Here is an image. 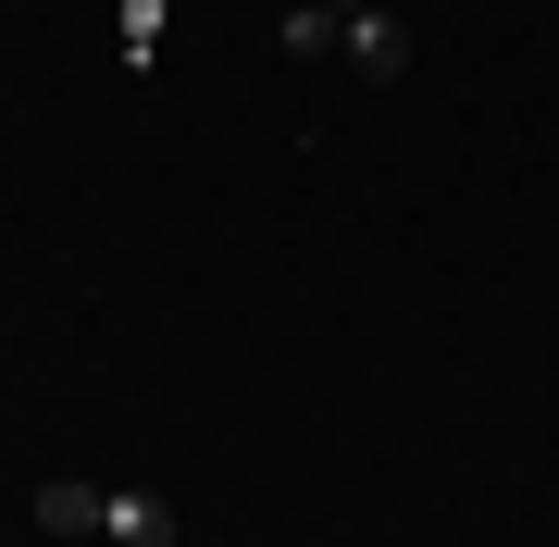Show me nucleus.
<instances>
[{"label":"nucleus","mask_w":559,"mask_h":547,"mask_svg":"<svg viewBox=\"0 0 559 547\" xmlns=\"http://www.w3.org/2000/svg\"><path fill=\"white\" fill-rule=\"evenodd\" d=\"M336 62H348L360 87H399V75H411V25H399V13H385V0H373V13H348Z\"/></svg>","instance_id":"f257e3e1"},{"label":"nucleus","mask_w":559,"mask_h":547,"mask_svg":"<svg viewBox=\"0 0 559 547\" xmlns=\"http://www.w3.org/2000/svg\"><path fill=\"white\" fill-rule=\"evenodd\" d=\"M25 510H38V535H62V547H75V535H100V523H112V486H75V473H50Z\"/></svg>","instance_id":"f03ea898"},{"label":"nucleus","mask_w":559,"mask_h":547,"mask_svg":"<svg viewBox=\"0 0 559 547\" xmlns=\"http://www.w3.org/2000/svg\"><path fill=\"white\" fill-rule=\"evenodd\" d=\"M100 535H112V547H175V510H162V498H138V486H124Z\"/></svg>","instance_id":"39448f33"},{"label":"nucleus","mask_w":559,"mask_h":547,"mask_svg":"<svg viewBox=\"0 0 559 547\" xmlns=\"http://www.w3.org/2000/svg\"><path fill=\"white\" fill-rule=\"evenodd\" d=\"M336 38H348V13H323V0H299V13L274 25V50H286V62H336Z\"/></svg>","instance_id":"7ed1b4c3"},{"label":"nucleus","mask_w":559,"mask_h":547,"mask_svg":"<svg viewBox=\"0 0 559 547\" xmlns=\"http://www.w3.org/2000/svg\"><path fill=\"white\" fill-rule=\"evenodd\" d=\"M162 25H175V0H112V50L124 62H162Z\"/></svg>","instance_id":"20e7f679"},{"label":"nucleus","mask_w":559,"mask_h":547,"mask_svg":"<svg viewBox=\"0 0 559 547\" xmlns=\"http://www.w3.org/2000/svg\"><path fill=\"white\" fill-rule=\"evenodd\" d=\"M323 13H373V0H323Z\"/></svg>","instance_id":"423d86ee"}]
</instances>
